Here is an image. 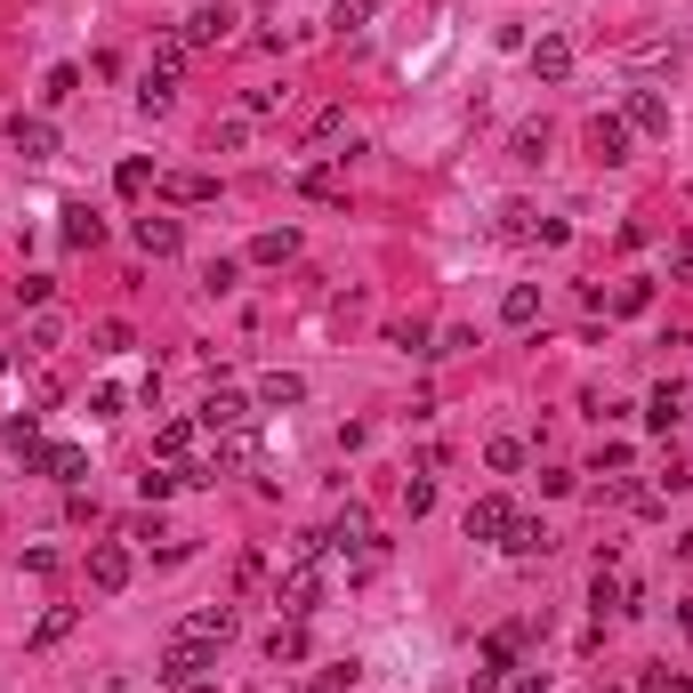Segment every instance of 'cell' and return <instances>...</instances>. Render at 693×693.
<instances>
[{"instance_id": "603a6c76", "label": "cell", "mask_w": 693, "mask_h": 693, "mask_svg": "<svg viewBox=\"0 0 693 693\" xmlns=\"http://www.w3.org/2000/svg\"><path fill=\"white\" fill-rule=\"evenodd\" d=\"M500 242H540V210L533 202H508L500 210Z\"/></svg>"}, {"instance_id": "f907efd6", "label": "cell", "mask_w": 693, "mask_h": 693, "mask_svg": "<svg viewBox=\"0 0 693 693\" xmlns=\"http://www.w3.org/2000/svg\"><path fill=\"white\" fill-rule=\"evenodd\" d=\"M291 693H323V685H291Z\"/></svg>"}, {"instance_id": "f5cc1de1", "label": "cell", "mask_w": 693, "mask_h": 693, "mask_svg": "<svg viewBox=\"0 0 693 693\" xmlns=\"http://www.w3.org/2000/svg\"><path fill=\"white\" fill-rule=\"evenodd\" d=\"M372 9H379V0H372Z\"/></svg>"}, {"instance_id": "8fae6325", "label": "cell", "mask_w": 693, "mask_h": 693, "mask_svg": "<svg viewBox=\"0 0 693 693\" xmlns=\"http://www.w3.org/2000/svg\"><path fill=\"white\" fill-rule=\"evenodd\" d=\"M9 146L25 154V161H49V154H57V130H49L40 113H9Z\"/></svg>"}, {"instance_id": "d590c367", "label": "cell", "mask_w": 693, "mask_h": 693, "mask_svg": "<svg viewBox=\"0 0 693 693\" xmlns=\"http://www.w3.org/2000/svg\"><path fill=\"white\" fill-rule=\"evenodd\" d=\"M500 548H508V557H540V548H548V533H540V524H524V516H516V533H508Z\"/></svg>"}, {"instance_id": "ab89813d", "label": "cell", "mask_w": 693, "mask_h": 693, "mask_svg": "<svg viewBox=\"0 0 693 693\" xmlns=\"http://www.w3.org/2000/svg\"><path fill=\"white\" fill-rule=\"evenodd\" d=\"M89 339H97V355H121V346H130V323H97Z\"/></svg>"}, {"instance_id": "30bf717a", "label": "cell", "mask_w": 693, "mask_h": 693, "mask_svg": "<svg viewBox=\"0 0 693 693\" xmlns=\"http://www.w3.org/2000/svg\"><path fill=\"white\" fill-rule=\"evenodd\" d=\"M629 137H637V130H629L621 113H597V121H588V154H597L605 170H613V161H629Z\"/></svg>"}, {"instance_id": "7c38bea8", "label": "cell", "mask_w": 693, "mask_h": 693, "mask_svg": "<svg viewBox=\"0 0 693 693\" xmlns=\"http://www.w3.org/2000/svg\"><path fill=\"white\" fill-rule=\"evenodd\" d=\"M137 251H146V258H178V251H186V227H178V218H137Z\"/></svg>"}, {"instance_id": "836d02e7", "label": "cell", "mask_w": 693, "mask_h": 693, "mask_svg": "<svg viewBox=\"0 0 693 693\" xmlns=\"http://www.w3.org/2000/svg\"><path fill=\"white\" fill-rule=\"evenodd\" d=\"M73 89H81V65H49V81H40V97H49V106H65Z\"/></svg>"}, {"instance_id": "484cf974", "label": "cell", "mask_w": 693, "mask_h": 693, "mask_svg": "<svg viewBox=\"0 0 693 693\" xmlns=\"http://www.w3.org/2000/svg\"><path fill=\"white\" fill-rule=\"evenodd\" d=\"M516 654H524V629H493L484 637V669H516Z\"/></svg>"}, {"instance_id": "8d00e7d4", "label": "cell", "mask_w": 693, "mask_h": 693, "mask_svg": "<svg viewBox=\"0 0 693 693\" xmlns=\"http://www.w3.org/2000/svg\"><path fill=\"white\" fill-rule=\"evenodd\" d=\"M9 452H16V460H33V452H40V420H33V412H25V420H9Z\"/></svg>"}, {"instance_id": "ac0fdd59", "label": "cell", "mask_w": 693, "mask_h": 693, "mask_svg": "<svg viewBox=\"0 0 693 693\" xmlns=\"http://www.w3.org/2000/svg\"><path fill=\"white\" fill-rule=\"evenodd\" d=\"M73 629H81V605H49V613L33 621V654H49V645H65Z\"/></svg>"}, {"instance_id": "cb8c5ba5", "label": "cell", "mask_w": 693, "mask_h": 693, "mask_svg": "<svg viewBox=\"0 0 693 693\" xmlns=\"http://www.w3.org/2000/svg\"><path fill=\"white\" fill-rule=\"evenodd\" d=\"M170 97H178V73H170V65H146V81H137V106H146V113H161Z\"/></svg>"}, {"instance_id": "83f0119b", "label": "cell", "mask_w": 693, "mask_h": 693, "mask_svg": "<svg viewBox=\"0 0 693 693\" xmlns=\"http://www.w3.org/2000/svg\"><path fill=\"white\" fill-rule=\"evenodd\" d=\"M533 315H540V291H533V282H516V291L500 299V323H516V331H524Z\"/></svg>"}, {"instance_id": "5bb4252c", "label": "cell", "mask_w": 693, "mask_h": 693, "mask_svg": "<svg viewBox=\"0 0 693 693\" xmlns=\"http://www.w3.org/2000/svg\"><path fill=\"white\" fill-rule=\"evenodd\" d=\"M533 73L557 89V81H573V40L564 33H548V40H533Z\"/></svg>"}, {"instance_id": "7a4b0ae2", "label": "cell", "mask_w": 693, "mask_h": 693, "mask_svg": "<svg viewBox=\"0 0 693 693\" xmlns=\"http://www.w3.org/2000/svg\"><path fill=\"white\" fill-rule=\"evenodd\" d=\"M275 605H282V621H307L315 605H323V573H315V557H299L291 573L275 581Z\"/></svg>"}, {"instance_id": "4fadbf2b", "label": "cell", "mask_w": 693, "mask_h": 693, "mask_svg": "<svg viewBox=\"0 0 693 693\" xmlns=\"http://www.w3.org/2000/svg\"><path fill=\"white\" fill-rule=\"evenodd\" d=\"M629 130H645V137H669V97L661 89H629Z\"/></svg>"}, {"instance_id": "ffe728a7", "label": "cell", "mask_w": 693, "mask_h": 693, "mask_svg": "<svg viewBox=\"0 0 693 693\" xmlns=\"http://www.w3.org/2000/svg\"><path fill=\"white\" fill-rule=\"evenodd\" d=\"M251 452H258V427H227L218 452H210V467H218V476H227V467H251Z\"/></svg>"}, {"instance_id": "e575fe53", "label": "cell", "mask_w": 693, "mask_h": 693, "mask_svg": "<svg viewBox=\"0 0 693 693\" xmlns=\"http://www.w3.org/2000/svg\"><path fill=\"white\" fill-rule=\"evenodd\" d=\"M508 146H516V161H540V154H548V121H524Z\"/></svg>"}, {"instance_id": "7402d4cb", "label": "cell", "mask_w": 693, "mask_h": 693, "mask_svg": "<svg viewBox=\"0 0 693 693\" xmlns=\"http://www.w3.org/2000/svg\"><path fill=\"white\" fill-rule=\"evenodd\" d=\"M154 186L170 194V202H186V210H194V202H218V178H202V170H178V178H154Z\"/></svg>"}, {"instance_id": "e0dca14e", "label": "cell", "mask_w": 693, "mask_h": 693, "mask_svg": "<svg viewBox=\"0 0 693 693\" xmlns=\"http://www.w3.org/2000/svg\"><path fill=\"white\" fill-rule=\"evenodd\" d=\"M678 420H685V387H678V379H661L654 396H645V427H654V436H669Z\"/></svg>"}, {"instance_id": "bcb514c9", "label": "cell", "mask_w": 693, "mask_h": 693, "mask_svg": "<svg viewBox=\"0 0 693 693\" xmlns=\"http://www.w3.org/2000/svg\"><path fill=\"white\" fill-rule=\"evenodd\" d=\"M669 275L693 282V234H685V242H669Z\"/></svg>"}, {"instance_id": "9a60e30c", "label": "cell", "mask_w": 693, "mask_h": 693, "mask_svg": "<svg viewBox=\"0 0 693 693\" xmlns=\"http://www.w3.org/2000/svg\"><path fill=\"white\" fill-rule=\"evenodd\" d=\"M291 258H299V234L291 227H267L251 251H242V267H291Z\"/></svg>"}, {"instance_id": "7dc6e473", "label": "cell", "mask_w": 693, "mask_h": 693, "mask_svg": "<svg viewBox=\"0 0 693 693\" xmlns=\"http://www.w3.org/2000/svg\"><path fill=\"white\" fill-rule=\"evenodd\" d=\"M467 693H500V669H476V678H467Z\"/></svg>"}, {"instance_id": "5b68a950", "label": "cell", "mask_w": 693, "mask_h": 693, "mask_svg": "<svg viewBox=\"0 0 693 693\" xmlns=\"http://www.w3.org/2000/svg\"><path fill=\"white\" fill-rule=\"evenodd\" d=\"M194 427H210V436L251 427V396H242V387H210V396H202V412H194Z\"/></svg>"}, {"instance_id": "44dd1931", "label": "cell", "mask_w": 693, "mask_h": 693, "mask_svg": "<svg viewBox=\"0 0 693 693\" xmlns=\"http://www.w3.org/2000/svg\"><path fill=\"white\" fill-rule=\"evenodd\" d=\"M186 637L227 645V637H234V605H202V613H186Z\"/></svg>"}, {"instance_id": "2e32d148", "label": "cell", "mask_w": 693, "mask_h": 693, "mask_svg": "<svg viewBox=\"0 0 693 693\" xmlns=\"http://www.w3.org/2000/svg\"><path fill=\"white\" fill-rule=\"evenodd\" d=\"M57 234H65V251H97V242H106V218H97L89 202H65V227Z\"/></svg>"}, {"instance_id": "f35d334b", "label": "cell", "mask_w": 693, "mask_h": 693, "mask_svg": "<svg viewBox=\"0 0 693 693\" xmlns=\"http://www.w3.org/2000/svg\"><path fill=\"white\" fill-rule=\"evenodd\" d=\"M331 25H339V33H363V25H372V0H339Z\"/></svg>"}, {"instance_id": "b9f144b4", "label": "cell", "mask_w": 693, "mask_h": 693, "mask_svg": "<svg viewBox=\"0 0 693 693\" xmlns=\"http://www.w3.org/2000/svg\"><path fill=\"white\" fill-rule=\"evenodd\" d=\"M339 130H346V113H339V106H323V113L307 121V137H315V146H323V137H339Z\"/></svg>"}, {"instance_id": "8992f818", "label": "cell", "mask_w": 693, "mask_h": 693, "mask_svg": "<svg viewBox=\"0 0 693 693\" xmlns=\"http://www.w3.org/2000/svg\"><path fill=\"white\" fill-rule=\"evenodd\" d=\"M89 588L97 597H121V588H130V548L121 540H89Z\"/></svg>"}, {"instance_id": "d6986e66", "label": "cell", "mask_w": 693, "mask_h": 693, "mask_svg": "<svg viewBox=\"0 0 693 693\" xmlns=\"http://www.w3.org/2000/svg\"><path fill=\"white\" fill-rule=\"evenodd\" d=\"M194 436H202L194 420H161V427H154V452L170 460V467H186V452H194Z\"/></svg>"}, {"instance_id": "4dcf8cb0", "label": "cell", "mask_w": 693, "mask_h": 693, "mask_svg": "<svg viewBox=\"0 0 693 693\" xmlns=\"http://www.w3.org/2000/svg\"><path fill=\"white\" fill-rule=\"evenodd\" d=\"M299 194H307V202H346V178L339 170H307V178H299Z\"/></svg>"}, {"instance_id": "74e56055", "label": "cell", "mask_w": 693, "mask_h": 693, "mask_svg": "<svg viewBox=\"0 0 693 693\" xmlns=\"http://www.w3.org/2000/svg\"><path fill=\"white\" fill-rule=\"evenodd\" d=\"M645 307H654V282H621L613 291V315H645Z\"/></svg>"}, {"instance_id": "4316f807", "label": "cell", "mask_w": 693, "mask_h": 693, "mask_svg": "<svg viewBox=\"0 0 693 693\" xmlns=\"http://www.w3.org/2000/svg\"><path fill=\"white\" fill-rule=\"evenodd\" d=\"M267 654L275 661H307V621H282L275 637H267Z\"/></svg>"}, {"instance_id": "6da1fadb", "label": "cell", "mask_w": 693, "mask_h": 693, "mask_svg": "<svg viewBox=\"0 0 693 693\" xmlns=\"http://www.w3.org/2000/svg\"><path fill=\"white\" fill-rule=\"evenodd\" d=\"M218 669V645H202V637H186V629H178L170 645H161V661H154V678L170 685V693H186L194 678H210Z\"/></svg>"}, {"instance_id": "f6af8a7d", "label": "cell", "mask_w": 693, "mask_h": 693, "mask_svg": "<svg viewBox=\"0 0 693 693\" xmlns=\"http://www.w3.org/2000/svg\"><path fill=\"white\" fill-rule=\"evenodd\" d=\"M323 693H355V661H339V669H323V678H315Z\"/></svg>"}, {"instance_id": "52a82bcc", "label": "cell", "mask_w": 693, "mask_h": 693, "mask_svg": "<svg viewBox=\"0 0 693 693\" xmlns=\"http://www.w3.org/2000/svg\"><path fill=\"white\" fill-rule=\"evenodd\" d=\"M25 467H40V476H57L65 493H81V476H89V452H81V443H40Z\"/></svg>"}, {"instance_id": "f546056e", "label": "cell", "mask_w": 693, "mask_h": 693, "mask_svg": "<svg viewBox=\"0 0 693 693\" xmlns=\"http://www.w3.org/2000/svg\"><path fill=\"white\" fill-rule=\"evenodd\" d=\"M484 467H493V476H516V467H524V443L516 436H493V443H484Z\"/></svg>"}, {"instance_id": "816d5d0a", "label": "cell", "mask_w": 693, "mask_h": 693, "mask_svg": "<svg viewBox=\"0 0 693 693\" xmlns=\"http://www.w3.org/2000/svg\"><path fill=\"white\" fill-rule=\"evenodd\" d=\"M0 372H9V355H0Z\"/></svg>"}, {"instance_id": "7bdbcfd3", "label": "cell", "mask_w": 693, "mask_h": 693, "mask_svg": "<svg viewBox=\"0 0 693 693\" xmlns=\"http://www.w3.org/2000/svg\"><path fill=\"white\" fill-rule=\"evenodd\" d=\"M49 291H57L49 275H25V282H16V299H25V307H49Z\"/></svg>"}, {"instance_id": "d4e9b609", "label": "cell", "mask_w": 693, "mask_h": 693, "mask_svg": "<svg viewBox=\"0 0 693 693\" xmlns=\"http://www.w3.org/2000/svg\"><path fill=\"white\" fill-rule=\"evenodd\" d=\"M178 484H186V467H170V460H161V467H146V476H137V493H146V508H161V500L178 493Z\"/></svg>"}, {"instance_id": "277c9868", "label": "cell", "mask_w": 693, "mask_h": 693, "mask_svg": "<svg viewBox=\"0 0 693 693\" xmlns=\"http://www.w3.org/2000/svg\"><path fill=\"white\" fill-rule=\"evenodd\" d=\"M234 25H242V16L227 9V0H202V9L186 16V33H178V40H186V49H227Z\"/></svg>"}, {"instance_id": "d6a6232c", "label": "cell", "mask_w": 693, "mask_h": 693, "mask_svg": "<svg viewBox=\"0 0 693 693\" xmlns=\"http://www.w3.org/2000/svg\"><path fill=\"white\" fill-rule=\"evenodd\" d=\"M234 282H242V258H210V267H202V291L210 299H227Z\"/></svg>"}, {"instance_id": "ba28073f", "label": "cell", "mask_w": 693, "mask_h": 693, "mask_svg": "<svg viewBox=\"0 0 693 693\" xmlns=\"http://www.w3.org/2000/svg\"><path fill=\"white\" fill-rule=\"evenodd\" d=\"M323 548H339V557H372V548H379V533H372V516H363V508H346V516H331Z\"/></svg>"}, {"instance_id": "1f68e13d", "label": "cell", "mask_w": 693, "mask_h": 693, "mask_svg": "<svg viewBox=\"0 0 693 693\" xmlns=\"http://www.w3.org/2000/svg\"><path fill=\"white\" fill-rule=\"evenodd\" d=\"M113 186H121V194L137 202V194L154 186V161H146V154H130V161H121V170H113Z\"/></svg>"}, {"instance_id": "60d3db41", "label": "cell", "mask_w": 693, "mask_h": 693, "mask_svg": "<svg viewBox=\"0 0 693 693\" xmlns=\"http://www.w3.org/2000/svg\"><path fill=\"white\" fill-rule=\"evenodd\" d=\"M403 508H412V516H427V508H436V484L412 476V484H403Z\"/></svg>"}, {"instance_id": "9c48e42d", "label": "cell", "mask_w": 693, "mask_h": 693, "mask_svg": "<svg viewBox=\"0 0 693 693\" xmlns=\"http://www.w3.org/2000/svg\"><path fill=\"white\" fill-rule=\"evenodd\" d=\"M251 403H258V412H299V403H307V379H299V372H267L251 387Z\"/></svg>"}, {"instance_id": "681fc988", "label": "cell", "mask_w": 693, "mask_h": 693, "mask_svg": "<svg viewBox=\"0 0 693 693\" xmlns=\"http://www.w3.org/2000/svg\"><path fill=\"white\" fill-rule=\"evenodd\" d=\"M186 693H218V678H194V685H186Z\"/></svg>"}, {"instance_id": "3957f363", "label": "cell", "mask_w": 693, "mask_h": 693, "mask_svg": "<svg viewBox=\"0 0 693 693\" xmlns=\"http://www.w3.org/2000/svg\"><path fill=\"white\" fill-rule=\"evenodd\" d=\"M460 533H467V540H508V533H516V500H508V493H484V500H467Z\"/></svg>"}, {"instance_id": "ee69618b", "label": "cell", "mask_w": 693, "mask_h": 693, "mask_svg": "<svg viewBox=\"0 0 693 693\" xmlns=\"http://www.w3.org/2000/svg\"><path fill=\"white\" fill-rule=\"evenodd\" d=\"M387 339H396V346H412V355H436V346H427V331H420V323H396V331H387Z\"/></svg>"}, {"instance_id": "c3c4849f", "label": "cell", "mask_w": 693, "mask_h": 693, "mask_svg": "<svg viewBox=\"0 0 693 693\" xmlns=\"http://www.w3.org/2000/svg\"><path fill=\"white\" fill-rule=\"evenodd\" d=\"M508 693H548V669H540V678H516V685H508Z\"/></svg>"}, {"instance_id": "f1b7e54d", "label": "cell", "mask_w": 693, "mask_h": 693, "mask_svg": "<svg viewBox=\"0 0 693 693\" xmlns=\"http://www.w3.org/2000/svg\"><path fill=\"white\" fill-rule=\"evenodd\" d=\"M57 339H65V315H49V307H40V315L25 323V346H33V355H49Z\"/></svg>"}]
</instances>
